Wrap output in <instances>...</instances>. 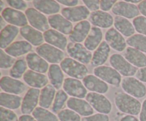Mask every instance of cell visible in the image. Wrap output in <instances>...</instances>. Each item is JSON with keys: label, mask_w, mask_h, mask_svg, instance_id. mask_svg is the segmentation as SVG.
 I'll use <instances>...</instances> for the list:
<instances>
[{"label": "cell", "mask_w": 146, "mask_h": 121, "mask_svg": "<svg viewBox=\"0 0 146 121\" xmlns=\"http://www.w3.org/2000/svg\"><path fill=\"white\" fill-rule=\"evenodd\" d=\"M48 78L51 83L56 89H59L63 85L64 75L61 66L58 64H51L48 68Z\"/></svg>", "instance_id": "e575fe53"}, {"label": "cell", "mask_w": 146, "mask_h": 121, "mask_svg": "<svg viewBox=\"0 0 146 121\" xmlns=\"http://www.w3.org/2000/svg\"><path fill=\"white\" fill-rule=\"evenodd\" d=\"M21 35L31 44L34 46H41L44 41V34L31 26H25L20 28Z\"/></svg>", "instance_id": "603a6c76"}, {"label": "cell", "mask_w": 146, "mask_h": 121, "mask_svg": "<svg viewBox=\"0 0 146 121\" xmlns=\"http://www.w3.org/2000/svg\"><path fill=\"white\" fill-rule=\"evenodd\" d=\"M111 48L106 41H103L97 49L94 51L91 59V65L93 66H101L104 65L108 60Z\"/></svg>", "instance_id": "484cf974"}, {"label": "cell", "mask_w": 146, "mask_h": 121, "mask_svg": "<svg viewBox=\"0 0 146 121\" xmlns=\"http://www.w3.org/2000/svg\"><path fill=\"white\" fill-rule=\"evenodd\" d=\"M133 26L135 29L140 33V34L146 36V17L143 16H138L134 19Z\"/></svg>", "instance_id": "7bdbcfd3"}, {"label": "cell", "mask_w": 146, "mask_h": 121, "mask_svg": "<svg viewBox=\"0 0 146 121\" xmlns=\"http://www.w3.org/2000/svg\"><path fill=\"white\" fill-rule=\"evenodd\" d=\"M90 21L94 26L101 28H109L113 24L112 16L102 10L94 11L90 15Z\"/></svg>", "instance_id": "d4e9b609"}, {"label": "cell", "mask_w": 146, "mask_h": 121, "mask_svg": "<svg viewBox=\"0 0 146 121\" xmlns=\"http://www.w3.org/2000/svg\"><path fill=\"white\" fill-rule=\"evenodd\" d=\"M115 29L125 36H132L135 34V27L130 21L124 17H118L114 19Z\"/></svg>", "instance_id": "1f68e13d"}, {"label": "cell", "mask_w": 146, "mask_h": 121, "mask_svg": "<svg viewBox=\"0 0 146 121\" xmlns=\"http://www.w3.org/2000/svg\"><path fill=\"white\" fill-rule=\"evenodd\" d=\"M67 52L71 58L83 64L89 63L93 57L91 51L80 43H69L67 46Z\"/></svg>", "instance_id": "8992f818"}, {"label": "cell", "mask_w": 146, "mask_h": 121, "mask_svg": "<svg viewBox=\"0 0 146 121\" xmlns=\"http://www.w3.org/2000/svg\"><path fill=\"white\" fill-rule=\"evenodd\" d=\"M115 4H116V1H115V0H112V1L103 0L100 2V8L102 9V11L106 12L107 11H109L111 9H113V7H114Z\"/></svg>", "instance_id": "7dc6e473"}, {"label": "cell", "mask_w": 146, "mask_h": 121, "mask_svg": "<svg viewBox=\"0 0 146 121\" xmlns=\"http://www.w3.org/2000/svg\"><path fill=\"white\" fill-rule=\"evenodd\" d=\"M19 28L13 25H7L1 29L0 35V46L2 48H7L11 44L19 34Z\"/></svg>", "instance_id": "f546056e"}, {"label": "cell", "mask_w": 146, "mask_h": 121, "mask_svg": "<svg viewBox=\"0 0 146 121\" xmlns=\"http://www.w3.org/2000/svg\"><path fill=\"white\" fill-rule=\"evenodd\" d=\"M68 101V94L63 90H59L56 94L54 103L52 105V111L54 112H59L64 107L66 102Z\"/></svg>", "instance_id": "74e56055"}, {"label": "cell", "mask_w": 146, "mask_h": 121, "mask_svg": "<svg viewBox=\"0 0 146 121\" xmlns=\"http://www.w3.org/2000/svg\"><path fill=\"white\" fill-rule=\"evenodd\" d=\"M100 2L101 1H98V0H89V1L84 0V1L86 7L88 8L89 11H92L93 12L98 11L100 8Z\"/></svg>", "instance_id": "f6af8a7d"}, {"label": "cell", "mask_w": 146, "mask_h": 121, "mask_svg": "<svg viewBox=\"0 0 146 121\" xmlns=\"http://www.w3.org/2000/svg\"><path fill=\"white\" fill-rule=\"evenodd\" d=\"M91 29L89 21L86 20L80 21L73 28L72 32L69 35V39L73 43H81L86 39Z\"/></svg>", "instance_id": "ffe728a7"}, {"label": "cell", "mask_w": 146, "mask_h": 121, "mask_svg": "<svg viewBox=\"0 0 146 121\" xmlns=\"http://www.w3.org/2000/svg\"><path fill=\"white\" fill-rule=\"evenodd\" d=\"M9 5L12 9H20L22 10L27 8V4L24 1H21V0H9L7 1Z\"/></svg>", "instance_id": "bcb514c9"}, {"label": "cell", "mask_w": 146, "mask_h": 121, "mask_svg": "<svg viewBox=\"0 0 146 121\" xmlns=\"http://www.w3.org/2000/svg\"><path fill=\"white\" fill-rule=\"evenodd\" d=\"M49 25L54 30L62 33L63 34H71L73 31V25L71 21L60 14L51 15L48 18Z\"/></svg>", "instance_id": "2e32d148"}, {"label": "cell", "mask_w": 146, "mask_h": 121, "mask_svg": "<svg viewBox=\"0 0 146 121\" xmlns=\"http://www.w3.org/2000/svg\"><path fill=\"white\" fill-rule=\"evenodd\" d=\"M24 80L29 85L34 88H44L48 82L45 75L31 70H29L24 73Z\"/></svg>", "instance_id": "cb8c5ba5"}, {"label": "cell", "mask_w": 146, "mask_h": 121, "mask_svg": "<svg viewBox=\"0 0 146 121\" xmlns=\"http://www.w3.org/2000/svg\"><path fill=\"white\" fill-rule=\"evenodd\" d=\"M36 51L40 56L51 63L57 64L64 60V52L59 48L48 44H44L39 46Z\"/></svg>", "instance_id": "5b68a950"}, {"label": "cell", "mask_w": 146, "mask_h": 121, "mask_svg": "<svg viewBox=\"0 0 146 121\" xmlns=\"http://www.w3.org/2000/svg\"><path fill=\"white\" fill-rule=\"evenodd\" d=\"M56 88L52 85H47L41 91L39 97V105L47 109L50 108L56 96Z\"/></svg>", "instance_id": "836d02e7"}, {"label": "cell", "mask_w": 146, "mask_h": 121, "mask_svg": "<svg viewBox=\"0 0 146 121\" xmlns=\"http://www.w3.org/2000/svg\"><path fill=\"white\" fill-rule=\"evenodd\" d=\"M27 68V62L24 61V59H19L16 61L15 63L12 66L11 69L10 70L9 74L12 78H20L23 75H24L25 71Z\"/></svg>", "instance_id": "f35d334b"}, {"label": "cell", "mask_w": 146, "mask_h": 121, "mask_svg": "<svg viewBox=\"0 0 146 121\" xmlns=\"http://www.w3.org/2000/svg\"><path fill=\"white\" fill-rule=\"evenodd\" d=\"M58 118L60 121H81L80 115L69 108L61 110L58 112Z\"/></svg>", "instance_id": "ab89813d"}, {"label": "cell", "mask_w": 146, "mask_h": 121, "mask_svg": "<svg viewBox=\"0 0 146 121\" xmlns=\"http://www.w3.org/2000/svg\"><path fill=\"white\" fill-rule=\"evenodd\" d=\"M67 106L75 111L79 115L84 117L90 116L94 114V108L86 101L77 98H70L67 101Z\"/></svg>", "instance_id": "9a60e30c"}, {"label": "cell", "mask_w": 146, "mask_h": 121, "mask_svg": "<svg viewBox=\"0 0 146 121\" xmlns=\"http://www.w3.org/2000/svg\"><path fill=\"white\" fill-rule=\"evenodd\" d=\"M86 101L94 109L102 114H109L112 110L111 101L104 95L91 92L87 94Z\"/></svg>", "instance_id": "ba28073f"}, {"label": "cell", "mask_w": 146, "mask_h": 121, "mask_svg": "<svg viewBox=\"0 0 146 121\" xmlns=\"http://www.w3.org/2000/svg\"><path fill=\"white\" fill-rule=\"evenodd\" d=\"M1 88L5 93L11 94H21L25 90V85L21 81L9 76H3L0 81Z\"/></svg>", "instance_id": "e0dca14e"}, {"label": "cell", "mask_w": 146, "mask_h": 121, "mask_svg": "<svg viewBox=\"0 0 146 121\" xmlns=\"http://www.w3.org/2000/svg\"><path fill=\"white\" fill-rule=\"evenodd\" d=\"M33 4L36 9L43 14L54 15L60 11L59 4L53 0H36Z\"/></svg>", "instance_id": "f1b7e54d"}, {"label": "cell", "mask_w": 146, "mask_h": 121, "mask_svg": "<svg viewBox=\"0 0 146 121\" xmlns=\"http://www.w3.org/2000/svg\"><path fill=\"white\" fill-rule=\"evenodd\" d=\"M121 86L125 93L135 98H141L146 95V87L138 78L125 77L123 79Z\"/></svg>", "instance_id": "3957f363"}, {"label": "cell", "mask_w": 146, "mask_h": 121, "mask_svg": "<svg viewBox=\"0 0 146 121\" xmlns=\"http://www.w3.org/2000/svg\"><path fill=\"white\" fill-rule=\"evenodd\" d=\"M32 115L37 121H58V118L55 114L41 107H37Z\"/></svg>", "instance_id": "d590c367"}, {"label": "cell", "mask_w": 146, "mask_h": 121, "mask_svg": "<svg viewBox=\"0 0 146 121\" xmlns=\"http://www.w3.org/2000/svg\"><path fill=\"white\" fill-rule=\"evenodd\" d=\"M44 38L46 42L61 50L66 48L67 38L62 33L54 29H49L44 33Z\"/></svg>", "instance_id": "44dd1931"}, {"label": "cell", "mask_w": 146, "mask_h": 121, "mask_svg": "<svg viewBox=\"0 0 146 121\" xmlns=\"http://www.w3.org/2000/svg\"><path fill=\"white\" fill-rule=\"evenodd\" d=\"M128 1V2L129 3H131V4H133V3H141V1H139V0H136V1H133V0H131V1Z\"/></svg>", "instance_id": "11a10c76"}, {"label": "cell", "mask_w": 146, "mask_h": 121, "mask_svg": "<svg viewBox=\"0 0 146 121\" xmlns=\"http://www.w3.org/2000/svg\"><path fill=\"white\" fill-rule=\"evenodd\" d=\"M81 121H109V117L106 114L97 113L84 117L81 119Z\"/></svg>", "instance_id": "ee69618b"}, {"label": "cell", "mask_w": 146, "mask_h": 121, "mask_svg": "<svg viewBox=\"0 0 146 121\" xmlns=\"http://www.w3.org/2000/svg\"><path fill=\"white\" fill-rule=\"evenodd\" d=\"M19 121H37L33 115H22L19 118Z\"/></svg>", "instance_id": "f5cc1de1"}, {"label": "cell", "mask_w": 146, "mask_h": 121, "mask_svg": "<svg viewBox=\"0 0 146 121\" xmlns=\"http://www.w3.org/2000/svg\"><path fill=\"white\" fill-rule=\"evenodd\" d=\"M15 59L12 56L4 52L2 49L0 51V67L2 69H7L14 65L15 63Z\"/></svg>", "instance_id": "60d3db41"}, {"label": "cell", "mask_w": 146, "mask_h": 121, "mask_svg": "<svg viewBox=\"0 0 146 121\" xmlns=\"http://www.w3.org/2000/svg\"><path fill=\"white\" fill-rule=\"evenodd\" d=\"M40 93L38 88H31L28 90L23 98L21 106V110L24 115H29L36 108L37 104L39 102Z\"/></svg>", "instance_id": "8fae6325"}, {"label": "cell", "mask_w": 146, "mask_h": 121, "mask_svg": "<svg viewBox=\"0 0 146 121\" xmlns=\"http://www.w3.org/2000/svg\"><path fill=\"white\" fill-rule=\"evenodd\" d=\"M111 65L120 74L126 77H132L138 72L135 66L128 62L125 58L120 54H113L110 58Z\"/></svg>", "instance_id": "277c9868"}, {"label": "cell", "mask_w": 146, "mask_h": 121, "mask_svg": "<svg viewBox=\"0 0 146 121\" xmlns=\"http://www.w3.org/2000/svg\"><path fill=\"white\" fill-rule=\"evenodd\" d=\"M127 44L132 48L146 54V36L142 34H134L127 39Z\"/></svg>", "instance_id": "8d00e7d4"}, {"label": "cell", "mask_w": 146, "mask_h": 121, "mask_svg": "<svg viewBox=\"0 0 146 121\" xmlns=\"http://www.w3.org/2000/svg\"><path fill=\"white\" fill-rule=\"evenodd\" d=\"M60 66L67 75L76 79H84L88 73V68L84 64L71 58H64Z\"/></svg>", "instance_id": "7a4b0ae2"}, {"label": "cell", "mask_w": 146, "mask_h": 121, "mask_svg": "<svg viewBox=\"0 0 146 121\" xmlns=\"http://www.w3.org/2000/svg\"><path fill=\"white\" fill-rule=\"evenodd\" d=\"M63 17H65L69 21L76 22V21H85L90 15V11L85 6H78L74 7H66L64 8L61 11Z\"/></svg>", "instance_id": "5bb4252c"}, {"label": "cell", "mask_w": 146, "mask_h": 121, "mask_svg": "<svg viewBox=\"0 0 146 121\" xmlns=\"http://www.w3.org/2000/svg\"><path fill=\"white\" fill-rule=\"evenodd\" d=\"M83 83L86 89L93 93L104 94L108 92V85L103 80L94 75H88L83 79Z\"/></svg>", "instance_id": "ac0fdd59"}, {"label": "cell", "mask_w": 146, "mask_h": 121, "mask_svg": "<svg viewBox=\"0 0 146 121\" xmlns=\"http://www.w3.org/2000/svg\"><path fill=\"white\" fill-rule=\"evenodd\" d=\"M21 98L16 95H11L7 93H0V105L1 107L9 110H15L21 105Z\"/></svg>", "instance_id": "d6a6232c"}, {"label": "cell", "mask_w": 146, "mask_h": 121, "mask_svg": "<svg viewBox=\"0 0 146 121\" xmlns=\"http://www.w3.org/2000/svg\"><path fill=\"white\" fill-rule=\"evenodd\" d=\"M124 55L125 59L134 66L141 68L146 67V56L144 53L132 47H128Z\"/></svg>", "instance_id": "4316f807"}, {"label": "cell", "mask_w": 146, "mask_h": 121, "mask_svg": "<svg viewBox=\"0 0 146 121\" xmlns=\"http://www.w3.org/2000/svg\"><path fill=\"white\" fill-rule=\"evenodd\" d=\"M25 14L32 27L38 31H46L49 30V23L46 17L34 8H29L26 10Z\"/></svg>", "instance_id": "9c48e42d"}, {"label": "cell", "mask_w": 146, "mask_h": 121, "mask_svg": "<svg viewBox=\"0 0 146 121\" xmlns=\"http://www.w3.org/2000/svg\"><path fill=\"white\" fill-rule=\"evenodd\" d=\"M103 33L98 27H93L84 42V46L88 50L94 51L101 44Z\"/></svg>", "instance_id": "4dcf8cb0"}, {"label": "cell", "mask_w": 146, "mask_h": 121, "mask_svg": "<svg viewBox=\"0 0 146 121\" xmlns=\"http://www.w3.org/2000/svg\"><path fill=\"white\" fill-rule=\"evenodd\" d=\"M106 41L112 48L117 51H123L126 47V42L123 36L115 28H111L106 31Z\"/></svg>", "instance_id": "d6986e66"}, {"label": "cell", "mask_w": 146, "mask_h": 121, "mask_svg": "<svg viewBox=\"0 0 146 121\" xmlns=\"http://www.w3.org/2000/svg\"><path fill=\"white\" fill-rule=\"evenodd\" d=\"M115 103L117 108L123 113L131 115H137L141 110V102L137 98L125 93H118L115 97Z\"/></svg>", "instance_id": "6da1fadb"}, {"label": "cell", "mask_w": 146, "mask_h": 121, "mask_svg": "<svg viewBox=\"0 0 146 121\" xmlns=\"http://www.w3.org/2000/svg\"><path fill=\"white\" fill-rule=\"evenodd\" d=\"M94 73L96 76L114 86L118 87L121 82V75L118 71L112 67L101 65L96 67L94 69Z\"/></svg>", "instance_id": "52a82bcc"}, {"label": "cell", "mask_w": 146, "mask_h": 121, "mask_svg": "<svg viewBox=\"0 0 146 121\" xmlns=\"http://www.w3.org/2000/svg\"><path fill=\"white\" fill-rule=\"evenodd\" d=\"M0 121H19L17 114L11 110L0 108Z\"/></svg>", "instance_id": "b9f144b4"}, {"label": "cell", "mask_w": 146, "mask_h": 121, "mask_svg": "<svg viewBox=\"0 0 146 121\" xmlns=\"http://www.w3.org/2000/svg\"><path fill=\"white\" fill-rule=\"evenodd\" d=\"M112 11L115 15H118V17H124L125 19L136 18L140 13L138 7L126 1L116 2L113 7Z\"/></svg>", "instance_id": "7c38bea8"}, {"label": "cell", "mask_w": 146, "mask_h": 121, "mask_svg": "<svg viewBox=\"0 0 146 121\" xmlns=\"http://www.w3.org/2000/svg\"><path fill=\"white\" fill-rule=\"evenodd\" d=\"M26 59L27 65L31 71L40 73H44L49 68L47 61L40 56L38 54L29 53L27 54Z\"/></svg>", "instance_id": "7402d4cb"}, {"label": "cell", "mask_w": 146, "mask_h": 121, "mask_svg": "<svg viewBox=\"0 0 146 121\" xmlns=\"http://www.w3.org/2000/svg\"><path fill=\"white\" fill-rule=\"evenodd\" d=\"M32 49L31 44L27 41H18L12 43L5 49V52L12 57L24 55Z\"/></svg>", "instance_id": "83f0119b"}, {"label": "cell", "mask_w": 146, "mask_h": 121, "mask_svg": "<svg viewBox=\"0 0 146 121\" xmlns=\"http://www.w3.org/2000/svg\"><path fill=\"white\" fill-rule=\"evenodd\" d=\"M1 17L6 22L15 26H27L28 19L26 14L14 9L7 7L1 11Z\"/></svg>", "instance_id": "4fadbf2b"}, {"label": "cell", "mask_w": 146, "mask_h": 121, "mask_svg": "<svg viewBox=\"0 0 146 121\" xmlns=\"http://www.w3.org/2000/svg\"><path fill=\"white\" fill-rule=\"evenodd\" d=\"M139 115L140 121H146V98L144 100L143 102L142 107H141V110Z\"/></svg>", "instance_id": "681fc988"}, {"label": "cell", "mask_w": 146, "mask_h": 121, "mask_svg": "<svg viewBox=\"0 0 146 121\" xmlns=\"http://www.w3.org/2000/svg\"><path fill=\"white\" fill-rule=\"evenodd\" d=\"M58 2L64 4V5L67 6L68 7H74L78 4V1L77 0H59Z\"/></svg>", "instance_id": "f907efd6"}, {"label": "cell", "mask_w": 146, "mask_h": 121, "mask_svg": "<svg viewBox=\"0 0 146 121\" xmlns=\"http://www.w3.org/2000/svg\"><path fill=\"white\" fill-rule=\"evenodd\" d=\"M64 91L68 95L77 98H85L87 95V90L85 85L78 79L72 78H67L64 80Z\"/></svg>", "instance_id": "30bf717a"}, {"label": "cell", "mask_w": 146, "mask_h": 121, "mask_svg": "<svg viewBox=\"0 0 146 121\" xmlns=\"http://www.w3.org/2000/svg\"><path fill=\"white\" fill-rule=\"evenodd\" d=\"M136 77L141 82L146 83V67L141 68L139 70H138V72L136 73Z\"/></svg>", "instance_id": "c3c4849f"}, {"label": "cell", "mask_w": 146, "mask_h": 121, "mask_svg": "<svg viewBox=\"0 0 146 121\" xmlns=\"http://www.w3.org/2000/svg\"><path fill=\"white\" fill-rule=\"evenodd\" d=\"M138 9L143 17H146V0L141 1V2L138 4Z\"/></svg>", "instance_id": "816d5d0a"}, {"label": "cell", "mask_w": 146, "mask_h": 121, "mask_svg": "<svg viewBox=\"0 0 146 121\" xmlns=\"http://www.w3.org/2000/svg\"><path fill=\"white\" fill-rule=\"evenodd\" d=\"M120 121H140L137 118H135L134 115H127L125 116H123L121 118Z\"/></svg>", "instance_id": "db71d44e"}]
</instances>
